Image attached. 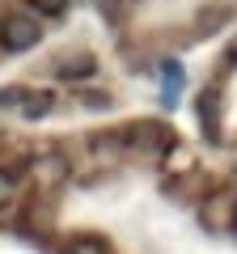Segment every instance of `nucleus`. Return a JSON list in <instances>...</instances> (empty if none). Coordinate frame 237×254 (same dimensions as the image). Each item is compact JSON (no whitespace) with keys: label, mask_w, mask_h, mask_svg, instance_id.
Here are the masks:
<instances>
[{"label":"nucleus","mask_w":237,"mask_h":254,"mask_svg":"<svg viewBox=\"0 0 237 254\" xmlns=\"http://www.w3.org/2000/svg\"><path fill=\"white\" fill-rule=\"evenodd\" d=\"M55 72H59V81H89V76L98 72V64H93L89 55H76V60H64Z\"/></svg>","instance_id":"nucleus-2"},{"label":"nucleus","mask_w":237,"mask_h":254,"mask_svg":"<svg viewBox=\"0 0 237 254\" xmlns=\"http://www.w3.org/2000/svg\"><path fill=\"white\" fill-rule=\"evenodd\" d=\"M13 195H17V178H13L9 170H0V208H4Z\"/></svg>","instance_id":"nucleus-8"},{"label":"nucleus","mask_w":237,"mask_h":254,"mask_svg":"<svg viewBox=\"0 0 237 254\" xmlns=\"http://www.w3.org/2000/svg\"><path fill=\"white\" fill-rule=\"evenodd\" d=\"M233 229H237V203H233Z\"/></svg>","instance_id":"nucleus-11"},{"label":"nucleus","mask_w":237,"mask_h":254,"mask_svg":"<svg viewBox=\"0 0 237 254\" xmlns=\"http://www.w3.org/2000/svg\"><path fill=\"white\" fill-rule=\"evenodd\" d=\"M38 43H43V30H38L34 17H26V13L0 17V51L21 55V51H30V47H38Z\"/></svg>","instance_id":"nucleus-1"},{"label":"nucleus","mask_w":237,"mask_h":254,"mask_svg":"<svg viewBox=\"0 0 237 254\" xmlns=\"http://www.w3.org/2000/svg\"><path fill=\"white\" fill-rule=\"evenodd\" d=\"M21 102H26V89H21V85L0 89V106H17V110H21Z\"/></svg>","instance_id":"nucleus-9"},{"label":"nucleus","mask_w":237,"mask_h":254,"mask_svg":"<svg viewBox=\"0 0 237 254\" xmlns=\"http://www.w3.org/2000/svg\"><path fill=\"white\" fill-rule=\"evenodd\" d=\"M136 131H140V136H127V144H136V148H157V144H165V136H161V127H157V123H140Z\"/></svg>","instance_id":"nucleus-4"},{"label":"nucleus","mask_w":237,"mask_h":254,"mask_svg":"<svg viewBox=\"0 0 237 254\" xmlns=\"http://www.w3.org/2000/svg\"><path fill=\"white\" fill-rule=\"evenodd\" d=\"M68 254H106V246L98 237H72L68 242Z\"/></svg>","instance_id":"nucleus-5"},{"label":"nucleus","mask_w":237,"mask_h":254,"mask_svg":"<svg viewBox=\"0 0 237 254\" xmlns=\"http://www.w3.org/2000/svg\"><path fill=\"white\" fill-rule=\"evenodd\" d=\"M199 119H208V131L216 136V93H203L199 98Z\"/></svg>","instance_id":"nucleus-6"},{"label":"nucleus","mask_w":237,"mask_h":254,"mask_svg":"<svg viewBox=\"0 0 237 254\" xmlns=\"http://www.w3.org/2000/svg\"><path fill=\"white\" fill-rule=\"evenodd\" d=\"M229 55H233V60H237V43H233V47H229Z\"/></svg>","instance_id":"nucleus-10"},{"label":"nucleus","mask_w":237,"mask_h":254,"mask_svg":"<svg viewBox=\"0 0 237 254\" xmlns=\"http://www.w3.org/2000/svg\"><path fill=\"white\" fill-rule=\"evenodd\" d=\"M51 106H55V93L51 89H34V93H26V102H21V115L26 119H43V115H51Z\"/></svg>","instance_id":"nucleus-3"},{"label":"nucleus","mask_w":237,"mask_h":254,"mask_svg":"<svg viewBox=\"0 0 237 254\" xmlns=\"http://www.w3.org/2000/svg\"><path fill=\"white\" fill-rule=\"evenodd\" d=\"M34 4V13H43V17H59V13L68 9V0H30Z\"/></svg>","instance_id":"nucleus-7"}]
</instances>
